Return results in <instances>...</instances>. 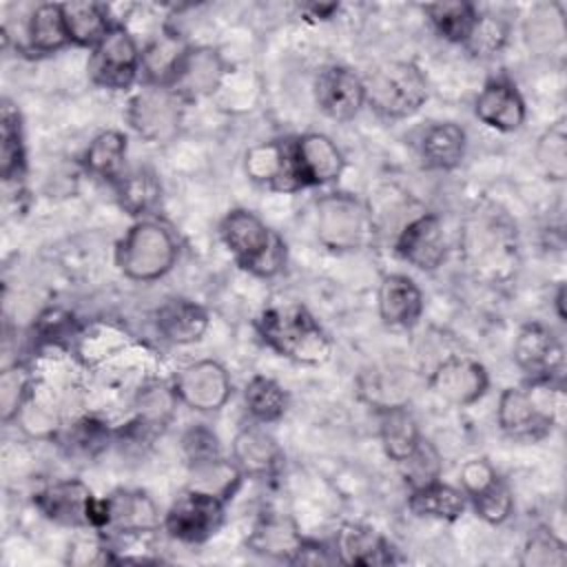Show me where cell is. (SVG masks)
Listing matches in <instances>:
<instances>
[{"label":"cell","instance_id":"9a60e30c","mask_svg":"<svg viewBox=\"0 0 567 567\" xmlns=\"http://www.w3.org/2000/svg\"><path fill=\"white\" fill-rule=\"evenodd\" d=\"M317 109L337 122H350L365 106L363 78L343 64L319 69L312 84Z\"/></svg>","mask_w":567,"mask_h":567},{"label":"cell","instance_id":"52a82bcc","mask_svg":"<svg viewBox=\"0 0 567 567\" xmlns=\"http://www.w3.org/2000/svg\"><path fill=\"white\" fill-rule=\"evenodd\" d=\"M89 80L106 91H128L142 78V49L133 33L115 22L91 49L86 62Z\"/></svg>","mask_w":567,"mask_h":567},{"label":"cell","instance_id":"d590c367","mask_svg":"<svg viewBox=\"0 0 567 567\" xmlns=\"http://www.w3.org/2000/svg\"><path fill=\"white\" fill-rule=\"evenodd\" d=\"M423 13L427 16L432 29L439 33V38H443L450 44H465L476 18H478V9L472 2H463V0H450V2H432L423 7Z\"/></svg>","mask_w":567,"mask_h":567},{"label":"cell","instance_id":"681fc988","mask_svg":"<svg viewBox=\"0 0 567 567\" xmlns=\"http://www.w3.org/2000/svg\"><path fill=\"white\" fill-rule=\"evenodd\" d=\"M458 478H461L463 494L467 498H472L478 492H483L485 487H489L498 478V474H496V470L492 467L489 461H485V458H470V461L463 463Z\"/></svg>","mask_w":567,"mask_h":567},{"label":"cell","instance_id":"4fadbf2b","mask_svg":"<svg viewBox=\"0 0 567 567\" xmlns=\"http://www.w3.org/2000/svg\"><path fill=\"white\" fill-rule=\"evenodd\" d=\"M35 509L51 523L75 529L97 527L100 498L78 478H62L42 487L33 496Z\"/></svg>","mask_w":567,"mask_h":567},{"label":"cell","instance_id":"60d3db41","mask_svg":"<svg viewBox=\"0 0 567 567\" xmlns=\"http://www.w3.org/2000/svg\"><path fill=\"white\" fill-rule=\"evenodd\" d=\"M509 40V22L494 13H478L476 24L463 44L474 58H494L498 55Z\"/></svg>","mask_w":567,"mask_h":567},{"label":"cell","instance_id":"7a4b0ae2","mask_svg":"<svg viewBox=\"0 0 567 567\" xmlns=\"http://www.w3.org/2000/svg\"><path fill=\"white\" fill-rule=\"evenodd\" d=\"M217 235L235 264L255 277L270 279L286 266L284 239L248 208H230L219 219Z\"/></svg>","mask_w":567,"mask_h":567},{"label":"cell","instance_id":"44dd1931","mask_svg":"<svg viewBox=\"0 0 567 567\" xmlns=\"http://www.w3.org/2000/svg\"><path fill=\"white\" fill-rule=\"evenodd\" d=\"M332 551L337 563L350 567H383L401 560L396 547L363 523H343L334 534Z\"/></svg>","mask_w":567,"mask_h":567},{"label":"cell","instance_id":"e575fe53","mask_svg":"<svg viewBox=\"0 0 567 567\" xmlns=\"http://www.w3.org/2000/svg\"><path fill=\"white\" fill-rule=\"evenodd\" d=\"M244 405L255 423L270 425L284 419L290 396L279 381L266 374H252L244 388Z\"/></svg>","mask_w":567,"mask_h":567},{"label":"cell","instance_id":"f5cc1de1","mask_svg":"<svg viewBox=\"0 0 567 567\" xmlns=\"http://www.w3.org/2000/svg\"><path fill=\"white\" fill-rule=\"evenodd\" d=\"M554 308H556L558 319H560V321H567V315H565V284H558V288H556Z\"/></svg>","mask_w":567,"mask_h":567},{"label":"cell","instance_id":"83f0119b","mask_svg":"<svg viewBox=\"0 0 567 567\" xmlns=\"http://www.w3.org/2000/svg\"><path fill=\"white\" fill-rule=\"evenodd\" d=\"M421 439L423 434L408 405H383L379 410V441L390 461L396 465L405 461Z\"/></svg>","mask_w":567,"mask_h":567},{"label":"cell","instance_id":"603a6c76","mask_svg":"<svg viewBox=\"0 0 567 567\" xmlns=\"http://www.w3.org/2000/svg\"><path fill=\"white\" fill-rule=\"evenodd\" d=\"M379 317L390 328H412L419 323L425 299L419 284L405 272H388L377 290Z\"/></svg>","mask_w":567,"mask_h":567},{"label":"cell","instance_id":"74e56055","mask_svg":"<svg viewBox=\"0 0 567 567\" xmlns=\"http://www.w3.org/2000/svg\"><path fill=\"white\" fill-rule=\"evenodd\" d=\"M190 467V485L188 487H197L204 489L208 494H215L219 498H224L226 503L235 496V492L239 489L244 476L237 470V465L233 461H228L226 456H215Z\"/></svg>","mask_w":567,"mask_h":567},{"label":"cell","instance_id":"484cf974","mask_svg":"<svg viewBox=\"0 0 567 567\" xmlns=\"http://www.w3.org/2000/svg\"><path fill=\"white\" fill-rule=\"evenodd\" d=\"M301 540H303V536L297 529L292 518L270 512V514H264L252 525V532L248 534L246 545L255 554L290 563L295 551L299 549Z\"/></svg>","mask_w":567,"mask_h":567},{"label":"cell","instance_id":"ab89813d","mask_svg":"<svg viewBox=\"0 0 567 567\" xmlns=\"http://www.w3.org/2000/svg\"><path fill=\"white\" fill-rule=\"evenodd\" d=\"M565 13L560 4H540L527 16L525 40L534 51H551L565 40Z\"/></svg>","mask_w":567,"mask_h":567},{"label":"cell","instance_id":"5bb4252c","mask_svg":"<svg viewBox=\"0 0 567 567\" xmlns=\"http://www.w3.org/2000/svg\"><path fill=\"white\" fill-rule=\"evenodd\" d=\"M427 385L441 401L454 408H470L487 394L489 372L472 357L452 354L430 372Z\"/></svg>","mask_w":567,"mask_h":567},{"label":"cell","instance_id":"b9f144b4","mask_svg":"<svg viewBox=\"0 0 567 567\" xmlns=\"http://www.w3.org/2000/svg\"><path fill=\"white\" fill-rule=\"evenodd\" d=\"M567 563V547L563 538H558L549 527H536L523 543L520 549V565L525 567H549V565H565Z\"/></svg>","mask_w":567,"mask_h":567},{"label":"cell","instance_id":"d6a6232c","mask_svg":"<svg viewBox=\"0 0 567 567\" xmlns=\"http://www.w3.org/2000/svg\"><path fill=\"white\" fill-rule=\"evenodd\" d=\"M62 7L55 2L38 4L27 22V51L35 55L58 53L69 47Z\"/></svg>","mask_w":567,"mask_h":567},{"label":"cell","instance_id":"277c9868","mask_svg":"<svg viewBox=\"0 0 567 567\" xmlns=\"http://www.w3.org/2000/svg\"><path fill=\"white\" fill-rule=\"evenodd\" d=\"M365 104L385 120H408L430 97L427 78L410 60H388L363 75Z\"/></svg>","mask_w":567,"mask_h":567},{"label":"cell","instance_id":"bcb514c9","mask_svg":"<svg viewBox=\"0 0 567 567\" xmlns=\"http://www.w3.org/2000/svg\"><path fill=\"white\" fill-rule=\"evenodd\" d=\"M401 467V474L405 478V483L412 487H419V485H425V483H432L436 478H441V456L436 452V447L423 436L421 443L416 445V450L399 463Z\"/></svg>","mask_w":567,"mask_h":567},{"label":"cell","instance_id":"d4e9b609","mask_svg":"<svg viewBox=\"0 0 567 567\" xmlns=\"http://www.w3.org/2000/svg\"><path fill=\"white\" fill-rule=\"evenodd\" d=\"M465 151L467 133L456 122H434L423 131L419 140V153L425 166L443 173L458 168Z\"/></svg>","mask_w":567,"mask_h":567},{"label":"cell","instance_id":"8fae6325","mask_svg":"<svg viewBox=\"0 0 567 567\" xmlns=\"http://www.w3.org/2000/svg\"><path fill=\"white\" fill-rule=\"evenodd\" d=\"M171 385L182 405L202 414L219 412L233 396V379L224 363L215 359H197L184 365Z\"/></svg>","mask_w":567,"mask_h":567},{"label":"cell","instance_id":"4dcf8cb0","mask_svg":"<svg viewBox=\"0 0 567 567\" xmlns=\"http://www.w3.org/2000/svg\"><path fill=\"white\" fill-rule=\"evenodd\" d=\"M113 190L120 208L135 219H144L153 215V210L159 206V199H162L159 177L144 166L126 171L113 184Z\"/></svg>","mask_w":567,"mask_h":567},{"label":"cell","instance_id":"2e32d148","mask_svg":"<svg viewBox=\"0 0 567 567\" xmlns=\"http://www.w3.org/2000/svg\"><path fill=\"white\" fill-rule=\"evenodd\" d=\"M226 78V60L215 47L188 44L177 62L168 89H173L186 104L213 95Z\"/></svg>","mask_w":567,"mask_h":567},{"label":"cell","instance_id":"f35d334b","mask_svg":"<svg viewBox=\"0 0 567 567\" xmlns=\"http://www.w3.org/2000/svg\"><path fill=\"white\" fill-rule=\"evenodd\" d=\"M536 166L549 182H563L567 177V131L565 120H558L540 133L534 146Z\"/></svg>","mask_w":567,"mask_h":567},{"label":"cell","instance_id":"f546056e","mask_svg":"<svg viewBox=\"0 0 567 567\" xmlns=\"http://www.w3.org/2000/svg\"><path fill=\"white\" fill-rule=\"evenodd\" d=\"M128 140L117 128H106L97 133L89 146L82 153V166L93 177L109 182L111 186L126 173L124 159H126Z\"/></svg>","mask_w":567,"mask_h":567},{"label":"cell","instance_id":"ffe728a7","mask_svg":"<svg viewBox=\"0 0 567 567\" xmlns=\"http://www.w3.org/2000/svg\"><path fill=\"white\" fill-rule=\"evenodd\" d=\"M474 115L481 124L498 133H514L527 120V104L509 78H492L474 100Z\"/></svg>","mask_w":567,"mask_h":567},{"label":"cell","instance_id":"f1b7e54d","mask_svg":"<svg viewBox=\"0 0 567 567\" xmlns=\"http://www.w3.org/2000/svg\"><path fill=\"white\" fill-rule=\"evenodd\" d=\"M60 7H62L69 42L73 47H82L91 51L115 24L109 16V7L100 2L73 0V2H62Z\"/></svg>","mask_w":567,"mask_h":567},{"label":"cell","instance_id":"f907efd6","mask_svg":"<svg viewBox=\"0 0 567 567\" xmlns=\"http://www.w3.org/2000/svg\"><path fill=\"white\" fill-rule=\"evenodd\" d=\"M290 563L292 565H330L334 563V551L332 547H326L319 540L303 538Z\"/></svg>","mask_w":567,"mask_h":567},{"label":"cell","instance_id":"7402d4cb","mask_svg":"<svg viewBox=\"0 0 567 567\" xmlns=\"http://www.w3.org/2000/svg\"><path fill=\"white\" fill-rule=\"evenodd\" d=\"M230 461L244 478H272L284 465V450L264 427L246 425L233 436Z\"/></svg>","mask_w":567,"mask_h":567},{"label":"cell","instance_id":"6da1fadb","mask_svg":"<svg viewBox=\"0 0 567 567\" xmlns=\"http://www.w3.org/2000/svg\"><path fill=\"white\" fill-rule=\"evenodd\" d=\"M255 330L266 348L299 365H323L334 350L330 334L301 303L261 310L255 319Z\"/></svg>","mask_w":567,"mask_h":567},{"label":"cell","instance_id":"9c48e42d","mask_svg":"<svg viewBox=\"0 0 567 567\" xmlns=\"http://www.w3.org/2000/svg\"><path fill=\"white\" fill-rule=\"evenodd\" d=\"M226 501L197 487H186L166 509L162 529L186 545L210 540L224 525Z\"/></svg>","mask_w":567,"mask_h":567},{"label":"cell","instance_id":"4316f807","mask_svg":"<svg viewBox=\"0 0 567 567\" xmlns=\"http://www.w3.org/2000/svg\"><path fill=\"white\" fill-rule=\"evenodd\" d=\"M408 509L419 518L454 523L465 514L467 496L463 494L461 487H454L436 478L432 483L410 489Z\"/></svg>","mask_w":567,"mask_h":567},{"label":"cell","instance_id":"7c38bea8","mask_svg":"<svg viewBox=\"0 0 567 567\" xmlns=\"http://www.w3.org/2000/svg\"><path fill=\"white\" fill-rule=\"evenodd\" d=\"M162 514L144 489H115L100 498L95 532L115 536H142L162 527Z\"/></svg>","mask_w":567,"mask_h":567},{"label":"cell","instance_id":"8d00e7d4","mask_svg":"<svg viewBox=\"0 0 567 567\" xmlns=\"http://www.w3.org/2000/svg\"><path fill=\"white\" fill-rule=\"evenodd\" d=\"M177 403L179 401L173 392V385L148 383V385L140 388V392L135 396V419L133 421L155 436L168 425Z\"/></svg>","mask_w":567,"mask_h":567},{"label":"cell","instance_id":"5b68a950","mask_svg":"<svg viewBox=\"0 0 567 567\" xmlns=\"http://www.w3.org/2000/svg\"><path fill=\"white\" fill-rule=\"evenodd\" d=\"M554 385L527 383L525 388H505L496 405V423L501 432L514 441H540L551 434L556 414L549 408Z\"/></svg>","mask_w":567,"mask_h":567},{"label":"cell","instance_id":"836d02e7","mask_svg":"<svg viewBox=\"0 0 567 567\" xmlns=\"http://www.w3.org/2000/svg\"><path fill=\"white\" fill-rule=\"evenodd\" d=\"M188 44L175 29L164 27L162 33L142 49V84L166 86Z\"/></svg>","mask_w":567,"mask_h":567},{"label":"cell","instance_id":"d6986e66","mask_svg":"<svg viewBox=\"0 0 567 567\" xmlns=\"http://www.w3.org/2000/svg\"><path fill=\"white\" fill-rule=\"evenodd\" d=\"M244 171L250 182L277 193H297L303 188L295 168L290 137L250 146L244 155Z\"/></svg>","mask_w":567,"mask_h":567},{"label":"cell","instance_id":"f6af8a7d","mask_svg":"<svg viewBox=\"0 0 567 567\" xmlns=\"http://www.w3.org/2000/svg\"><path fill=\"white\" fill-rule=\"evenodd\" d=\"M16 421L20 425V430L24 434H29L31 439H53L60 430V416H58L55 408L51 403L42 401L35 394V388L29 394V399L22 403Z\"/></svg>","mask_w":567,"mask_h":567},{"label":"cell","instance_id":"3957f363","mask_svg":"<svg viewBox=\"0 0 567 567\" xmlns=\"http://www.w3.org/2000/svg\"><path fill=\"white\" fill-rule=\"evenodd\" d=\"M179 257V244L173 230L159 219H135L115 244V264L120 272L137 284H153L166 277Z\"/></svg>","mask_w":567,"mask_h":567},{"label":"cell","instance_id":"c3c4849f","mask_svg":"<svg viewBox=\"0 0 567 567\" xmlns=\"http://www.w3.org/2000/svg\"><path fill=\"white\" fill-rule=\"evenodd\" d=\"M182 452H184L188 465H195V463H202V461H208L215 456H224L219 436L206 423H195L188 430H184Z\"/></svg>","mask_w":567,"mask_h":567},{"label":"cell","instance_id":"cb8c5ba5","mask_svg":"<svg viewBox=\"0 0 567 567\" xmlns=\"http://www.w3.org/2000/svg\"><path fill=\"white\" fill-rule=\"evenodd\" d=\"M153 319L157 334L173 346L197 343L210 326L208 310L202 303L186 297L166 299L155 310Z\"/></svg>","mask_w":567,"mask_h":567},{"label":"cell","instance_id":"ac0fdd59","mask_svg":"<svg viewBox=\"0 0 567 567\" xmlns=\"http://www.w3.org/2000/svg\"><path fill=\"white\" fill-rule=\"evenodd\" d=\"M394 252L401 261L421 272L439 270L447 257V239L441 217L423 213L408 221L396 235Z\"/></svg>","mask_w":567,"mask_h":567},{"label":"cell","instance_id":"7dc6e473","mask_svg":"<svg viewBox=\"0 0 567 567\" xmlns=\"http://www.w3.org/2000/svg\"><path fill=\"white\" fill-rule=\"evenodd\" d=\"M109 439H111V430L102 421L84 416L71 425L66 443L73 454L95 456L97 452H102L106 447Z\"/></svg>","mask_w":567,"mask_h":567},{"label":"cell","instance_id":"816d5d0a","mask_svg":"<svg viewBox=\"0 0 567 567\" xmlns=\"http://www.w3.org/2000/svg\"><path fill=\"white\" fill-rule=\"evenodd\" d=\"M301 11L310 20H330L339 11V2H310V4H303Z\"/></svg>","mask_w":567,"mask_h":567},{"label":"cell","instance_id":"e0dca14e","mask_svg":"<svg viewBox=\"0 0 567 567\" xmlns=\"http://www.w3.org/2000/svg\"><path fill=\"white\" fill-rule=\"evenodd\" d=\"M292 142V159L303 188L334 184L346 171V155L337 142L319 131H308Z\"/></svg>","mask_w":567,"mask_h":567},{"label":"cell","instance_id":"1f68e13d","mask_svg":"<svg viewBox=\"0 0 567 567\" xmlns=\"http://www.w3.org/2000/svg\"><path fill=\"white\" fill-rule=\"evenodd\" d=\"M27 173V144L22 115L11 100H2L0 106V177L9 182H22Z\"/></svg>","mask_w":567,"mask_h":567},{"label":"cell","instance_id":"30bf717a","mask_svg":"<svg viewBox=\"0 0 567 567\" xmlns=\"http://www.w3.org/2000/svg\"><path fill=\"white\" fill-rule=\"evenodd\" d=\"M512 357L516 368L527 377V383L563 388L565 348L556 332L543 321H527L518 328Z\"/></svg>","mask_w":567,"mask_h":567},{"label":"cell","instance_id":"8992f818","mask_svg":"<svg viewBox=\"0 0 567 567\" xmlns=\"http://www.w3.org/2000/svg\"><path fill=\"white\" fill-rule=\"evenodd\" d=\"M317 237L332 252L359 250L372 230L365 204L352 193H328L317 199Z\"/></svg>","mask_w":567,"mask_h":567},{"label":"cell","instance_id":"7bdbcfd3","mask_svg":"<svg viewBox=\"0 0 567 567\" xmlns=\"http://www.w3.org/2000/svg\"><path fill=\"white\" fill-rule=\"evenodd\" d=\"M35 383L29 370L20 363H13L2 370L0 374V419L4 425L13 423L22 403L33 392Z\"/></svg>","mask_w":567,"mask_h":567},{"label":"cell","instance_id":"ba28073f","mask_svg":"<svg viewBox=\"0 0 567 567\" xmlns=\"http://www.w3.org/2000/svg\"><path fill=\"white\" fill-rule=\"evenodd\" d=\"M186 102L168 86L142 84L126 104V124L148 144H168L177 137Z\"/></svg>","mask_w":567,"mask_h":567},{"label":"cell","instance_id":"ee69618b","mask_svg":"<svg viewBox=\"0 0 567 567\" xmlns=\"http://www.w3.org/2000/svg\"><path fill=\"white\" fill-rule=\"evenodd\" d=\"M467 505L487 525H503L514 512V494L507 487V483L498 476L489 487L467 498Z\"/></svg>","mask_w":567,"mask_h":567}]
</instances>
